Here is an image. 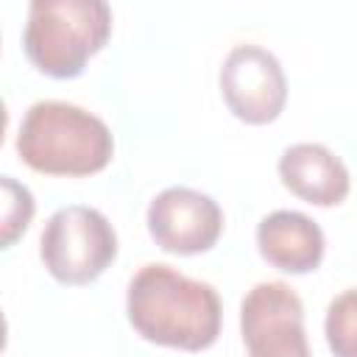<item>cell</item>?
Wrapping results in <instances>:
<instances>
[{"mask_svg": "<svg viewBox=\"0 0 357 357\" xmlns=\"http://www.w3.org/2000/svg\"><path fill=\"white\" fill-rule=\"evenodd\" d=\"M112 33V8L103 0H33L22 31L28 61L59 81L78 78Z\"/></svg>", "mask_w": 357, "mask_h": 357, "instance_id": "3957f363", "label": "cell"}, {"mask_svg": "<svg viewBox=\"0 0 357 357\" xmlns=\"http://www.w3.org/2000/svg\"><path fill=\"white\" fill-rule=\"evenodd\" d=\"M126 312L139 337L181 351L209 349L223 318L220 296L209 282L190 279L165 262H148L131 276Z\"/></svg>", "mask_w": 357, "mask_h": 357, "instance_id": "6da1fadb", "label": "cell"}, {"mask_svg": "<svg viewBox=\"0 0 357 357\" xmlns=\"http://www.w3.org/2000/svg\"><path fill=\"white\" fill-rule=\"evenodd\" d=\"M220 95L229 112L248 126L273 123L287 103V78L279 59L259 45H237L223 59Z\"/></svg>", "mask_w": 357, "mask_h": 357, "instance_id": "8992f818", "label": "cell"}, {"mask_svg": "<svg viewBox=\"0 0 357 357\" xmlns=\"http://www.w3.org/2000/svg\"><path fill=\"white\" fill-rule=\"evenodd\" d=\"M282 184L312 206H337L349 195V170L326 145L298 142L279 156Z\"/></svg>", "mask_w": 357, "mask_h": 357, "instance_id": "9c48e42d", "label": "cell"}, {"mask_svg": "<svg viewBox=\"0 0 357 357\" xmlns=\"http://www.w3.org/2000/svg\"><path fill=\"white\" fill-rule=\"evenodd\" d=\"M0 187H3V248H8L28 229L33 218V195L25 184L14 181L11 176H3Z\"/></svg>", "mask_w": 357, "mask_h": 357, "instance_id": "8fae6325", "label": "cell"}, {"mask_svg": "<svg viewBox=\"0 0 357 357\" xmlns=\"http://www.w3.org/2000/svg\"><path fill=\"white\" fill-rule=\"evenodd\" d=\"M39 257L56 282L89 284L117 257L114 226L103 212L92 206H61L47 218L42 229Z\"/></svg>", "mask_w": 357, "mask_h": 357, "instance_id": "277c9868", "label": "cell"}, {"mask_svg": "<svg viewBox=\"0 0 357 357\" xmlns=\"http://www.w3.org/2000/svg\"><path fill=\"white\" fill-rule=\"evenodd\" d=\"M148 231L167 254H204L223 231V212L218 201L201 190L167 187L148 204Z\"/></svg>", "mask_w": 357, "mask_h": 357, "instance_id": "52a82bcc", "label": "cell"}, {"mask_svg": "<svg viewBox=\"0 0 357 357\" xmlns=\"http://www.w3.org/2000/svg\"><path fill=\"white\" fill-rule=\"evenodd\" d=\"M240 335L248 357H312L304 332V304L284 282H259L245 293Z\"/></svg>", "mask_w": 357, "mask_h": 357, "instance_id": "5b68a950", "label": "cell"}, {"mask_svg": "<svg viewBox=\"0 0 357 357\" xmlns=\"http://www.w3.org/2000/svg\"><path fill=\"white\" fill-rule=\"evenodd\" d=\"M20 159L45 176H92L114 156L109 126L67 100H36L17 131Z\"/></svg>", "mask_w": 357, "mask_h": 357, "instance_id": "7a4b0ae2", "label": "cell"}, {"mask_svg": "<svg viewBox=\"0 0 357 357\" xmlns=\"http://www.w3.org/2000/svg\"><path fill=\"white\" fill-rule=\"evenodd\" d=\"M324 332L335 357H357V287L329 301Z\"/></svg>", "mask_w": 357, "mask_h": 357, "instance_id": "30bf717a", "label": "cell"}, {"mask_svg": "<svg viewBox=\"0 0 357 357\" xmlns=\"http://www.w3.org/2000/svg\"><path fill=\"white\" fill-rule=\"evenodd\" d=\"M257 248L268 265L284 273H310L321 265L326 240L321 226L304 212L276 209L257 226Z\"/></svg>", "mask_w": 357, "mask_h": 357, "instance_id": "ba28073f", "label": "cell"}]
</instances>
